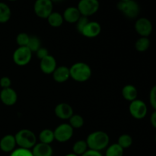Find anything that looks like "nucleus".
<instances>
[{
  "label": "nucleus",
  "mask_w": 156,
  "mask_h": 156,
  "mask_svg": "<svg viewBox=\"0 0 156 156\" xmlns=\"http://www.w3.org/2000/svg\"><path fill=\"white\" fill-rule=\"evenodd\" d=\"M129 112L134 119H143L148 113L147 105L144 101L136 99L129 103Z\"/></svg>",
  "instance_id": "0eeeda50"
},
{
  "label": "nucleus",
  "mask_w": 156,
  "mask_h": 156,
  "mask_svg": "<svg viewBox=\"0 0 156 156\" xmlns=\"http://www.w3.org/2000/svg\"><path fill=\"white\" fill-rule=\"evenodd\" d=\"M12 10L6 3L0 2V23H6L10 20Z\"/></svg>",
  "instance_id": "412c9836"
},
{
  "label": "nucleus",
  "mask_w": 156,
  "mask_h": 156,
  "mask_svg": "<svg viewBox=\"0 0 156 156\" xmlns=\"http://www.w3.org/2000/svg\"><path fill=\"white\" fill-rule=\"evenodd\" d=\"M16 144L19 148L31 149L37 143V136L34 132L27 128L19 130L15 135Z\"/></svg>",
  "instance_id": "7ed1b4c3"
},
{
  "label": "nucleus",
  "mask_w": 156,
  "mask_h": 156,
  "mask_svg": "<svg viewBox=\"0 0 156 156\" xmlns=\"http://www.w3.org/2000/svg\"><path fill=\"white\" fill-rule=\"evenodd\" d=\"M149 102L154 110H156V84L152 87L149 92Z\"/></svg>",
  "instance_id": "2f4dec72"
},
{
  "label": "nucleus",
  "mask_w": 156,
  "mask_h": 156,
  "mask_svg": "<svg viewBox=\"0 0 156 156\" xmlns=\"http://www.w3.org/2000/svg\"><path fill=\"white\" fill-rule=\"evenodd\" d=\"M89 21V19H88V17L86 16H81L80 18L78 20L77 22L76 23V29H77L78 32L81 34V32H82L84 28L85 27L88 22Z\"/></svg>",
  "instance_id": "7c9ffc66"
},
{
  "label": "nucleus",
  "mask_w": 156,
  "mask_h": 156,
  "mask_svg": "<svg viewBox=\"0 0 156 156\" xmlns=\"http://www.w3.org/2000/svg\"><path fill=\"white\" fill-rule=\"evenodd\" d=\"M64 0H51V2L53 3V4H55V3H61Z\"/></svg>",
  "instance_id": "e433bc0d"
},
{
  "label": "nucleus",
  "mask_w": 156,
  "mask_h": 156,
  "mask_svg": "<svg viewBox=\"0 0 156 156\" xmlns=\"http://www.w3.org/2000/svg\"><path fill=\"white\" fill-rule=\"evenodd\" d=\"M55 114L60 119H69L74 113L73 109L69 104L66 102H60L55 107Z\"/></svg>",
  "instance_id": "4468645a"
},
{
  "label": "nucleus",
  "mask_w": 156,
  "mask_h": 156,
  "mask_svg": "<svg viewBox=\"0 0 156 156\" xmlns=\"http://www.w3.org/2000/svg\"><path fill=\"white\" fill-rule=\"evenodd\" d=\"M49 24L53 28H59L63 24L64 19L62 15L58 12H53L47 18Z\"/></svg>",
  "instance_id": "aec40b11"
},
{
  "label": "nucleus",
  "mask_w": 156,
  "mask_h": 156,
  "mask_svg": "<svg viewBox=\"0 0 156 156\" xmlns=\"http://www.w3.org/2000/svg\"><path fill=\"white\" fill-rule=\"evenodd\" d=\"M150 40L149 37H140L135 43V48L139 52H145L150 47Z\"/></svg>",
  "instance_id": "5701e85b"
},
{
  "label": "nucleus",
  "mask_w": 156,
  "mask_h": 156,
  "mask_svg": "<svg viewBox=\"0 0 156 156\" xmlns=\"http://www.w3.org/2000/svg\"><path fill=\"white\" fill-rule=\"evenodd\" d=\"M65 156H78V155H77V154H74V153H69V154H66Z\"/></svg>",
  "instance_id": "4c0bfd02"
},
{
  "label": "nucleus",
  "mask_w": 156,
  "mask_h": 156,
  "mask_svg": "<svg viewBox=\"0 0 156 156\" xmlns=\"http://www.w3.org/2000/svg\"><path fill=\"white\" fill-rule=\"evenodd\" d=\"M88 148V144L85 140H78L74 143L73 146V153L77 154L78 156H81L83 154Z\"/></svg>",
  "instance_id": "393cba45"
},
{
  "label": "nucleus",
  "mask_w": 156,
  "mask_h": 156,
  "mask_svg": "<svg viewBox=\"0 0 156 156\" xmlns=\"http://www.w3.org/2000/svg\"><path fill=\"white\" fill-rule=\"evenodd\" d=\"M101 32V26L98 21H89L81 32V35L88 38H94L98 36Z\"/></svg>",
  "instance_id": "f8f14e48"
},
{
  "label": "nucleus",
  "mask_w": 156,
  "mask_h": 156,
  "mask_svg": "<svg viewBox=\"0 0 156 156\" xmlns=\"http://www.w3.org/2000/svg\"><path fill=\"white\" fill-rule=\"evenodd\" d=\"M30 38V35H27V33L21 32L19 33L16 37V42L18 44V47H25L27 45Z\"/></svg>",
  "instance_id": "c85d7f7f"
},
{
  "label": "nucleus",
  "mask_w": 156,
  "mask_h": 156,
  "mask_svg": "<svg viewBox=\"0 0 156 156\" xmlns=\"http://www.w3.org/2000/svg\"><path fill=\"white\" fill-rule=\"evenodd\" d=\"M150 122L152 126L156 128V110H154L153 113H152L150 116Z\"/></svg>",
  "instance_id": "c9c22d12"
},
{
  "label": "nucleus",
  "mask_w": 156,
  "mask_h": 156,
  "mask_svg": "<svg viewBox=\"0 0 156 156\" xmlns=\"http://www.w3.org/2000/svg\"><path fill=\"white\" fill-rule=\"evenodd\" d=\"M16 141L15 136L5 135L0 139V149L5 153H11L16 148Z\"/></svg>",
  "instance_id": "2eb2a0df"
},
{
  "label": "nucleus",
  "mask_w": 156,
  "mask_h": 156,
  "mask_svg": "<svg viewBox=\"0 0 156 156\" xmlns=\"http://www.w3.org/2000/svg\"><path fill=\"white\" fill-rule=\"evenodd\" d=\"M11 85H12V80L9 76H2L0 79V87H2V89L9 88L11 87Z\"/></svg>",
  "instance_id": "473e14b6"
},
{
  "label": "nucleus",
  "mask_w": 156,
  "mask_h": 156,
  "mask_svg": "<svg viewBox=\"0 0 156 156\" xmlns=\"http://www.w3.org/2000/svg\"><path fill=\"white\" fill-rule=\"evenodd\" d=\"M117 8L126 18L129 19L136 18L140 13V6L136 0L119 1Z\"/></svg>",
  "instance_id": "20e7f679"
},
{
  "label": "nucleus",
  "mask_w": 156,
  "mask_h": 156,
  "mask_svg": "<svg viewBox=\"0 0 156 156\" xmlns=\"http://www.w3.org/2000/svg\"><path fill=\"white\" fill-rule=\"evenodd\" d=\"M39 140L40 142L45 144H51L55 140L54 132L53 130L50 128H44L39 133Z\"/></svg>",
  "instance_id": "4be33fe9"
},
{
  "label": "nucleus",
  "mask_w": 156,
  "mask_h": 156,
  "mask_svg": "<svg viewBox=\"0 0 156 156\" xmlns=\"http://www.w3.org/2000/svg\"><path fill=\"white\" fill-rule=\"evenodd\" d=\"M155 142H156V134H155Z\"/></svg>",
  "instance_id": "a19ab883"
},
{
  "label": "nucleus",
  "mask_w": 156,
  "mask_h": 156,
  "mask_svg": "<svg viewBox=\"0 0 156 156\" xmlns=\"http://www.w3.org/2000/svg\"><path fill=\"white\" fill-rule=\"evenodd\" d=\"M70 78L79 83L88 80L91 76V69L88 64L84 62H77L69 68Z\"/></svg>",
  "instance_id": "f03ea898"
},
{
  "label": "nucleus",
  "mask_w": 156,
  "mask_h": 156,
  "mask_svg": "<svg viewBox=\"0 0 156 156\" xmlns=\"http://www.w3.org/2000/svg\"><path fill=\"white\" fill-rule=\"evenodd\" d=\"M34 156H53V149L50 144L38 142L31 148Z\"/></svg>",
  "instance_id": "dca6fc26"
},
{
  "label": "nucleus",
  "mask_w": 156,
  "mask_h": 156,
  "mask_svg": "<svg viewBox=\"0 0 156 156\" xmlns=\"http://www.w3.org/2000/svg\"><path fill=\"white\" fill-rule=\"evenodd\" d=\"M35 15L43 19H47L53 12V3L51 0H36L34 4Z\"/></svg>",
  "instance_id": "39448f33"
},
{
  "label": "nucleus",
  "mask_w": 156,
  "mask_h": 156,
  "mask_svg": "<svg viewBox=\"0 0 156 156\" xmlns=\"http://www.w3.org/2000/svg\"><path fill=\"white\" fill-rule=\"evenodd\" d=\"M117 144L122 147L123 149L128 148L133 145V138L129 134H123L118 138Z\"/></svg>",
  "instance_id": "bb28decb"
},
{
  "label": "nucleus",
  "mask_w": 156,
  "mask_h": 156,
  "mask_svg": "<svg viewBox=\"0 0 156 156\" xmlns=\"http://www.w3.org/2000/svg\"><path fill=\"white\" fill-rule=\"evenodd\" d=\"M85 141L89 149L101 151L108 146L110 137L105 132L95 131L90 133Z\"/></svg>",
  "instance_id": "f257e3e1"
},
{
  "label": "nucleus",
  "mask_w": 156,
  "mask_h": 156,
  "mask_svg": "<svg viewBox=\"0 0 156 156\" xmlns=\"http://www.w3.org/2000/svg\"><path fill=\"white\" fill-rule=\"evenodd\" d=\"M122 96L129 102L135 100L138 96V90L135 86L132 84H126L122 89Z\"/></svg>",
  "instance_id": "6ab92c4d"
},
{
  "label": "nucleus",
  "mask_w": 156,
  "mask_h": 156,
  "mask_svg": "<svg viewBox=\"0 0 156 156\" xmlns=\"http://www.w3.org/2000/svg\"><path fill=\"white\" fill-rule=\"evenodd\" d=\"M77 8L82 16L89 17L97 13L100 2L98 0H79Z\"/></svg>",
  "instance_id": "423d86ee"
},
{
  "label": "nucleus",
  "mask_w": 156,
  "mask_h": 156,
  "mask_svg": "<svg viewBox=\"0 0 156 156\" xmlns=\"http://www.w3.org/2000/svg\"><path fill=\"white\" fill-rule=\"evenodd\" d=\"M9 156H34L30 149L23 148H17L10 153Z\"/></svg>",
  "instance_id": "c756f323"
},
{
  "label": "nucleus",
  "mask_w": 156,
  "mask_h": 156,
  "mask_svg": "<svg viewBox=\"0 0 156 156\" xmlns=\"http://www.w3.org/2000/svg\"><path fill=\"white\" fill-rule=\"evenodd\" d=\"M0 100L4 105L11 106L15 105L18 100V94L12 87L2 89L0 92Z\"/></svg>",
  "instance_id": "9b49d317"
},
{
  "label": "nucleus",
  "mask_w": 156,
  "mask_h": 156,
  "mask_svg": "<svg viewBox=\"0 0 156 156\" xmlns=\"http://www.w3.org/2000/svg\"><path fill=\"white\" fill-rule=\"evenodd\" d=\"M62 15V17H63L64 21L68 23H70V24H72V23H76L78 21V20L80 18V17L82 16L78 8L75 7V6L67 7L64 10L63 13Z\"/></svg>",
  "instance_id": "f3484780"
},
{
  "label": "nucleus",
  "mask_w": 156,
  "mask_h": 156,
  "mask_svg": "<svg viewBox=\"0 0 156 156\" xmlns=\"http://www.w3.org/2000/svg\"><path fill=\"white\" fill-rule=\"evenodd\" d=\"M124 149L117 143L112 144L106 148L105 156H123Z\"/></svg>",
  "instance_id": "b1692460"
},
{
  "label": "nucleus",
  "mask_w": 156,
  "mask_h": 156,
  "mask_svg": "<svg viewBox=\"0 0 156 156\" xmlns=\"http://www.w3.org/2000/svg\"><path fill=\"white\" fill-rule=\"evenodd\" d=\"M119 1H121V2H125V1H129V0H119Z\"/></svg>",
  "instance_id": "ea45409f"
},
{
  "label": "nucleus",
  "mask_w": 156,
  "mask_h": 156,
  "mask_svg": "<svg viewBox=\"0 0 156 156\" xmlns=\"http://www.w3.org/2000/svg\"><path fill=\"white\" fill-rule=\"evenodd\" d=\"M9 2H15V1H18V0H8Z\"/></svg>",
  "instance_id": "58836bf2"
},
{
  "label": "nucleus",
  "mask_w": 156,
  "mask_h": 156,
  "mask_svg": "<svg viewBox=\"0 0 156 156\" xmlns=\"http://www.w3.org/2000/svg\"><path fill=\"white\" fill-rule=\"evenodd\" d=\"M52 75H53V80L56 82L59 83V84L64 83L70 78L69 68L66 66H59L55 69Z\"/></svg>",
  "instance_id": "a211bd4d"
},
{
  "label": "nucleus",
  "mask_w": 156,
  "mask_h": 156,
  "mask_svg": "<svg viewBox=\"0 0 156 156\" xmlns=\"http://www.w3.org/2000/svg\"><path fill=\"white\" fill-rule=\"evenodd\" d=\"M13 61L18 66H25L30 63L32 58V52L27 46L18 47L14 51Z\"/></svg>",
  "instance_id": "1a4fd4ad"
},
{
  "label": "nucleus",
  "mask_w": 156,
  "mask_h": 156,
  "mask_svg": "<svg viewBox=\"0 0 156 156\" xmlns=\"http://www.w3.org/2000/svg\"><path fill=\"white\" fill-rule=\"evenodd\" d=\"M27 47L31 50L32 53L36 52L41 47V40L36 35H31V36H30V38H29V41Z\"/></svg>",
  "instance_id": "cd10ccee"
},
{
  "label": "nucleus",
  "mask_w": 156,
  "mask_h": 156,
  "mask_svg": "<svg viewBox=\"0 0 156 156\" xmlns=\"http://www.w3.org/2000/svg\"><path fill=\"white\" fill-rule=\"evenodd\" d=\"M36 54L37 57L40 60H41L49 54V51L47 48H45V47H41L36 51Z\"/></svg>",
  "instance_id": "72a5a7b5"
},
{
  "label": "nucleus",
  "mask_w": 156,
  "mask_h": 156,
  "mask_svg": "<svg viewBox=\"0 0 156 156\" xmlns=\"http://www.w3.org/2000/svg\"><path fill=\"white\" fill-rule=\"evenodd\" d=\"M83 117L81 115L73 114L71 117L69 119V124L73 127V128H80L84 125Z\"/></svg>",
  "instance_id": "a878e982"
},
{
  "label": "nucleus",
  "mask_w": 156,
  "mask_h": 156,
  "mask_svg": "<svg viewBox=\"0 0 156 156\" xmlns=\"http://www.w3.org/2000/svg\"><path fill=\"white\" fill-rule=\"evenodd\" d=\"M81 156H103L101 151H95V150L88 149Z\"/></svg>",
  "instance_id": "f704fd0d"
},
{
  "label": "nucleus",
  "mask_w": 156,
  "mask_h": 156,
  "mask_svg": "<svg viewBox=\"0 0 156 156\" xmlns=\"http://www.w3.org/2000/svg\"><path fill=\"white\" fill-rule=\"evenodd\" d=\"M40 67H41V71L45 74H52L55 69L57 67L56 59L53 56L48 54L41 60Z\"/></svg>",
  "instance_id": "ddd939ff"
},
{
  "label": "nucleus",
  "mask_w": 156,
  "mask_h": 156,
  "mask_svg": "<svg viewBox=\"0 0 156 156\" xmlns=\"http://www.w3.org/2000/svg\"><path fill=\"white\" fill-rule=\"evenodd\" d=\"M53 132L55 140L62 143L68 142L71 139L74 132V128L69 123H62L55 128Z\"/></svg>",
  "instance_id": "6e6552de"
},
{
  "label": "nucleus",
  "mask_w": 156,
  "mask_h": 156,
  "mask_svg": "<svg viewBox=\"0 0 156 156\" xmlns=\"http://www.w3.org/2000/svg\"><path fill=\"white\" fill-rule=\"evenodd\" d=\"M134 28L136 33L140 35V37H149L153 31L152 21L149 18L145 17L139 18L136 21Z\"/></svg>",
  "instance_id": "9d476101"
}]
</instances>
